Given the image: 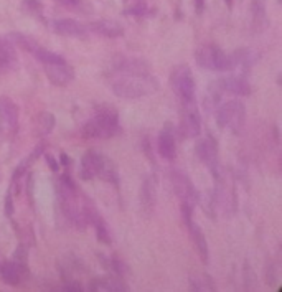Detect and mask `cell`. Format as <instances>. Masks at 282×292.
Returning <instances> with one entry per match:
<instances>
[{"label":"cell","mask_w":282,"mask_h":292,"mask_svg":"<svg viewBox=\"0 0 282 292\" xmlns=\"http://www.w3.org/2000/svg\"><path fill=\"white\" fill-rule=\"evenodd\" d=\"M111 89L117 97L141 99L155 94L160 83L150 73H116L111 79Z\"/></svg>","instance_id":"6da1fadb"},{"label":"cell","mask_w":282,"mask_h":292,"mask_svg":"<svg viewBox=\"0 0 282 292\" xmlns=\"http://www.w3.org/2000/svg\"><path fill=\"white\" fill-rule=\"evenodd\" d=\"M121 132L119 114L109 104H101L96 107L94 116L84 124L83 136L91 139H111Z\"/></svg>","instance_id":"7a4b0ae2"},{"label":"cell","mask_w":282,"mask_h":292,"mask_svg":"<svg viewBox=\"0 0 282 292\" xmlns=\"http://www.w3.org/2000/svg\"><path fill=\"white\" fill-rule=\"evenodd\" d=\"M79 177L83 180H93V178H101L104 182H109L112 185L119 183V173L116 165L111 158L99 153L96 150H89L81 158V168H79Z\"/></svg>","instance_id":"3957f363"},{"label":"cell","mask_w":282,"mask_h":292,"mask_svg":"<svg viewBox=\"0 0 282 292\" xmlns=\"http://www.w3.org/2000/svg\"><path fill=\"white\" fill-rule=\"evenodd\" d=\"M195 59L198 66L203 69H210V71H230V69H233L231 56L216 45H203L201 48L196 49Z\"/></svg>","instance_id":"277c9868"},{"label":"cell","mask_w":282,"mask_h":292,"mask_svg":"<svg viewBox=\"0 0 282 292\" xmlns=\"http://www.w3.org/2000/svg\"><path fill=\"white\" fill-rule=\"evenodd\" d=\"M218 126L223 129H230L233 134H239L246 122V107L237 99L225 102L216 112Z\"/></svg>","instance_id":"5b68a950"},{"label":"cell","mask_w":282,"mask_h":292,"mask_svg":"<svg viewBox=\"0 0 282 292\" xmlns=\"http://www.w3.org/2000/svg\"><path fill=\"white\" fill-rule=\"evenodd\" d=\"M172 86L177 96L180 97L182 104H195L196 102V86L193 79L191 69L182 64L172 73Z\"/></svg>","instance_id":"8992f818"},{"label":"cell","mask_w":282,"mask_h":292,"mask_svg":"<svg viewBox=\"0 0 282 292\" xmlns=\"http://www.w3.org/2000/svg\"><path fill=\"white\" fill-rule=\"evenodd\" d=\"M170 180H172L173 190H175L182 203H188V205H191V206L195 205L198 201V192L190 178H188L182 170H172Z\"/></svg>","instance_id":"52a82bcc"},{"label":"cell","mask_w":282,"mask_h":292,"mask_svg":"<svg viewBox=\"0 0 282 292\" xmlns=\"http://www.w3.org/2000/svg\"><path fill=\"white\" fill-rule=\"evenodd\" d=\"M43 69H45V73H47L49 83L54 84V86H59V88L68 86L74 79V69L69 66L66 59L56 61V63H45Z\"/></svg>","instance_id":"ba28073f"},{"label":"cell","mask_w":282,"mask_h":292,"mask_svg":"<svg viewBox=\"0 0 282 292\" xmlns=\"http://www.w3.org/2000/svg\"><path fill=\"white\" fill-rule=\"evenodd\" d=\"M182 122L180 131L183 137H198L201 132V119L195 104H182Z\"/></svg>","instance_id":"9c48e42d"},{"label":"cell","mask_w":282,"mask_h":292,"mask_svg":"<svg viewBox=\"0 0 282 292\" xmlns=\"http://www.w3.org/2000/svg\"><path fill=\"white\" fill-rule=\"evenodd\" d=\"M196 157L200 158V162H203L205 165L210 168L213 173H216L218 168V144L213 137H203L198 139L196 146H195Z\"/></svg>","instance_id":"30bf717a"},{"label":"cell","mask_w":282,"mask_h":292,"mask_svg":"<svg viewBox=\"0 0 282 292\" xmlns=\"http://www.w3.org/2000/svg\"><path fill=\"white\" fill-rule=\"evenodd\" d=\"M28 266L20 264L15 259L12 261H5L0 264V279L8 286H20L23 279L28 277Z\"/></svg>","instance_id":"8fae6325"},{"label":"cell","mask_w":282,"mask_h":292,"mask_svg":"<svg viewBox=\"0 0 282 292\" xmlns=\"http://www.w3.org/2000/svg\"><path fill=\"white\" fill-rule=\"evenodd\" d=\"M18 127V107L12 99L0 96V129L13 132Z\"/></svg>","instance_id":"7c38bea8"},{"label":"cell","mask_w":282,"mask_h":292,"mask_svg":"<svg viewBox=\"0 0 282 292\" xmlns=\"http://www.w3.org/2000/svg\"><path fill=\"white\" fill-rule=\"evenodd\" d=\"M111 71L116 73H150V66L145 59L141 58H127L119 56L114 59Z\"/></svg>","instance_id":"4fadbf2b"},{"label":"cell","mask_w":282,"mask_h":292,"mask_svg":"<svg viewBox=\"0 0 282 292\" xmlns=\"http://www.w3.org/2000/svg\"><path fill=\"white\" fill-rule=\"evenodd\" d=\"M53 30L54 33L63 35V37H74V38H84L88 37L89 28L84 27L83 23H79L78 20L73 18H61L53 22Z\"/></svg>","instance_id":"5bb4252c"},{"label":"cell","mask_w":282,"mask_h":292,"mask_svg":"<svg viewBox=\"0 0 282 292\" xmlns=\"http://www.w3.org/2000/svg\"><path fill=\"white\" fill-rule=\"evenodd\" d=\"M158 153L167 158V160H173L175 157V134H173V126L167 124L160 131L158 136Z\"/></svg>","instance_id":"9a60e30c"},{"label":"cell","mask_w":282,"mask_h":292,"mask_svg":"<svg viewBox=\"0 0 282 292\" xmlns=\"http://www.w3.org/2000/svg\"><path fill=\"white\" fill-rule=\"evenodd\" d=\"M88 28L106 38H117L124 35V28L117 22H112V20H97V22H93Z\"/></svg>","instance_id":"2e32d148"},{"label":"cell","mask_w":282,"mask_h":292,"mask_svg":"<svg viewBox=\"0 0 282 292\" xmlns=\"http://www.w3.org/2000/svg\"><path fill=\"white\" fill-rule=\"evenodd\" d=\"M221 86L223 91H230L237 96H249L251 94V84L247 83L244 76H230V78H221Z\"/></svg>","instance_id":"e0dca14e"},{"label":"cell","mask_w":282,"mask_h":292,"mask_svg":"<svg viewBox=\"0 0 282 292\" xmlns=\"http://www.w3.org/2000/svg\"><path fill=\"white\" fill-rule=\"evenodd\" d=\"M141 205L142 211L145 215H152L153 206H155V180L152 177L145 178L141 190Z\"/></svg>","instance_id":"ac0fdd59"},{"label":"cell","mask_w":282,"mask_h":292,"mask_svg":"<svg viewBox=\"0 0 282 292\" xmlns=\"http://www.w3.org/2000/svg\"><path fill=\"white\" fill-rule=\"evenodd\" d=\"M89 223H93L94 225L97 240L104 243V244H111L112 238H111V233H109V228L106 225V221H104V218L101 216V213H99L94 206L89 210Z\"/></svg>","instance_id":"d6986e66"},{"label":"cell","mask_w":282,"mask_h":292,"mask_svg":"<svg viewBox=\"0 0 282 292\" xmlns=\"http://www.w3.org/2000/svg\"><path fill=\"white\" fill-rule=\"evenodd\" d=\"M17 64V53L8 38H0V69H12Z\"/></svg>","instance_id":"ffe728a7"},{"label":"cell","mask_w":282,"mask_h":292,"mask_svg":"<svg viewBox=\"0 0 282 292\" xmlns=\"http://www.w3.org/2000/svg\"><path fill=\"white\" fill-rule=\"evenodd\" d=\"M89 289L91 291H127L129 287L124 281L117 279V277H97V279H93L91 284H89Z\"/></svg>","instance_id":"44dd1931"},{"label":"cell","mask_w":282,"mask_h":292,"mask_svg":"<svg viewBox=\"0 0 282 292\" xmlns=\"http://www.w3.org/2000/svg\"><path fill=\"white\" fill-rule=\"evenodd\" d=\"M188 230H190V235H191L193 243H195V246L198 249V254H200L201 261L206 264L208 259H210V254H208V243H206L205 235H203V231L195 225V223H193V225L188 228Z\"/></svg>","instance_id":"7402d4cb"},{"label":"cell","mask_w":282,"mask_h":292,"mask_svg":"<svg viewBox=\"0 0 282 292\" xmlns=\"http://www.w3.org/2000/svg\"><path fill=\"white\" fill-rule=\"evenodd\" d=\"M8 40L12 43L18 45L20 48L25 49V51H28L30 54H35L40 48H42V45H40L37 40L28 37V35H25V33H10Z\"/></svg>","instance_id":"603a6c76"},{"label":"cell","mask_w":282,"mask_h":292,"mask_svg":"<svg viewBox=\"0 0 282 292\" xmlns=\"http://www.w3.org/2000/svg\"><path fill=\"white\" fill-rule=\"evenodd\" d=\"M190 286L195 291H213L215 284H213L211 277L206 274H193L190 276Z\"/></svg>","instance_id":"cb8c5ba5"},{"label":"cell","mask_w":282,"mask_h":292,"mask_svg":"<svg viewBox=\"0 0 282 292\" xmlns=\"http://www.w3.org/2000/svg\"><path fill=\"white\" fill-rule=\"evenodd\" d=\"M54 127V116L49 112H42L37 119V131L40 136H47Z\"/></svg>","instance_id":"d4e9b609"},{"label":"cell","mask_w":282,"mask_h":292,"mask_svg":"<svg viewBox=\"0 0 282 292\" xmlns=\"http://www.w3.org/2000/svg\"><path fill=\"white\" fill-rule=\"evenodd\" d=\"M252 53H249V49H236L235 53H233L231 56V61H233V68L235 66H244V68H249L252 64Z\"/></svg>","instance_id":"484cf974"},{"label":"cell","mask_w":282,"mask_h":292,"mask_svg":"<svg viewBox=\"0 0 282 292\" xmlns=\"http://www.w3.org/2000/svg\"><path fill=\"white\" fill-rule=\"evenodd\" d=\"M23 10H27L30 15L40 17V15H42V3H40L38 0H25V2H23Z\"/></svg>","instance_id":"4316f807"},{"label":"cell","mask_w":282,"mask_h":292,"mask_svg":"<svg viewBox=\"0 0 282 292\" xmlns=\"http://www.w3.org/2000/svg\"><path fill=\"white\" fill-rule=\"evenodd\" d=\"M182 216L183 221L187 223V226L190 228L193 225V206L188 205V203H182Z\"/></svg>","instance_id":"83f0119b"},{"label":"cell","mask_w":282,"mask_h":292,"mask_svg":"<svg viewBox=\"0 0 282 292\" xmlns=\"http://www.w3.org/2000/svg\"><path fill=\"white\" fill-rule=\"evenodd\" d=\"M126 13L127 15H143V13H147V7H145V3H143L142 0H141L139 3L132 5V7H129L126 10Z\"/></svg>","instance_id":"f1b7e54d"},{"label":"cell","mask_w":282,"mask_h":292,"mask_svg":"<svg viewBox=\"0 0 282 292\" xmlns=\"http://www.w3.org/2000/svg\"><path fill=\"white\" fill-rule=\"evenodd\" d=\"M5 215H7L8 218L13 215V201H12V193H7V195H5Z\"/></svg>","instance_id":"f546056e"},{"label":"cell","mask_w":282,"mask_h":292,"mask_svg":"<svg viewBox=\"0 0 282 292\" xmlns=\"http://www.w3.org/2000/svg\"><path fill=\"white\" fill-rule=\"evenodd\" d=\"M252 8H254V17H264V0H254L252 3Z\"/></svg>","instance_id":"4dcf8cb0"},{"label":"cell","mask_w":282,"mask_h":292,"mask_svg":"<svg viewBox=\"0 0 282 292\" xmlns=\"http://www.w3.org/2000/svg\"><path fill=\"white\" fill-rule=\"evenodd\" d=\"M64 289H66V291H76V292H81L83 291V286L81 284H79V282H76V281H66V282H64Z\"/></svg>","instance_id":"1f68e13d"},{"label":"cell","mask_w":282,"mask_h":292,"mask_svg":"<svg viewBox=\"0 0 282 292\" xmlns=\"http://www.w3.org/2000/svg\"><path fill=\"white\" fill-rule=\"evenodd\" d=\"M269 269H271V272L267 271V277H266V282L269 286H272L276 282V272H274V266H272V262H269Z\"/></svg>","instance_id":"d6a6232c"},{"label":"cell","mask_w":282,"mask_h":292,"mask_svg":"<svg viewBox=\"0 0 282 292\" xmlns=\"http://www.w3.org/2000/svg\"><path fill=\"white\" fill-rule=\"evenodd\" d=\"M45 158H47L48 165L51 167V170H53V172H58V162L54 160V157H51L49 153H45Z\"/></svg>","instance_id":"836d02e7"},{"label":"cell","mask_w":282,"mask_h":292,"mask_svg":"<svg viewBox=\"0 0 282 292\" xmlns=\"http://www.w3.org/2000/svg\"><path fill=\"white\" fill-rule=\"evenodd\" d=\"M56 2L61 3V5H66V7H76L81 0H56Z\"/></svg>","instance_id":"e575fe53"},{"label":"cell","mask_w":282,"mask_h":292,"mask_svg":"<svg viewBox=\"0 0 282 292\" xmlns=\"http://www.w3.org/2000/svg\"><path fill=\"white\" fill-rule=\"evenodd\" d=\"M195 3H196V12L201 13L203 8H205V0H195Z\"/></svg>","instance_id":"d590c367"},{"label":"cell","mask_w":282,"mask_h":292,"mask_svg":"<svg viewBox=\"0 0 282 292\" xmlns=\"http://www.w3.org/2000/svg\"><path fill=\"white\" fill-rule=\"evenodd\" d=\"M61 163L64 167H69V163H71V160H69V157L66 155V153H61Z\"/></svg>","instance_id":"8d00e7d4"}]
</instances>
